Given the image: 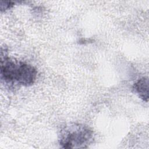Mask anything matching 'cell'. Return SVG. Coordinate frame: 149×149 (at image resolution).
<instances>
[{
	"label": "cell",
	"mask_w": 149,
	"mask_h": 149,
	"mask_svg": "<svg viewBox=\"0 0 149 149\" xmlns=\"http://www.w3.org/2000/svg\"><path fill=\"white\" fill-rule=\"evenodd\" d=\"M37 74L36 69L31 65L8 57L1 59V79L8 84L30 86L36 81Z\"/></svg>",
	"instance_id": "1"
},
{
	"label": "cell",
	"mask_w": 149,
	"mask_h": 149,
	"mask_svg": "<svg viewBox=\"0 0 149 149\" xmlns=\"http://www.w3.org/2000/svg\"><path fill=\"white\" fill-rule=\"evenodd\" d=\"M59 136L62 148H86L93 141V132L87 126L74 123L62 129Z\"/></svg>",
	"instance_id": "2"
},
{
	"label": "cell",
	"mask_w": 149,
	"mask_h": 149,
	"mask_svg": "<svg viewBox=\"0 0 149 149\" xmlns=\"http://www.w3.org/2000/svg\"><path fill=\"white\" fill-rule=\"evenodd\" d=\"M133 89L141 99L146 102H148V79L147 77H142L139 79L133 84Z\"/></svg>",
	"instance_id": "3"
},
{
	"label": "cell",
	"mask_w": 149,
	"mask_h": 149,
	"mask_svg": "<svg viewBox=\"0 0 149 149\" xmlns=\"http://www.w3.org/2000/svg\"><path fill=\"white\" fill-rule=\"evenodd\" d=\"M3 2L5 3V5H3V4L1 3V10H6V9H8L9 8H10L13 5V3L10 2V1H3Z\"/></svg>",
	"instance_id": "4"
}]
</instances>
